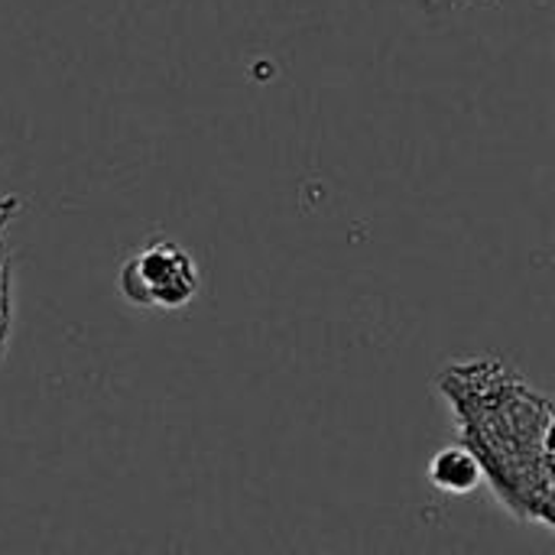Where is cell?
<instances>
[{"instance_id":"6da1fadb","label":"cell","mask_w":555,"mask_h":555,"mask_svg":"<svg viewBox=\"0 0 555 555\" xmlns=\"http://www.w3.org/2000/svg\"><path fill=\"white\" fill-rule=\"evenodd\" d=\"M462 446L517 520L553 527V400L498 358H462L436 380Z\"/></svg>"},{"instance_id":"7a4b0ae2","label":"cell","mask_w":555,"mask_h":555,"mask_svg":"<svg viewBox=\"0 0 555 555\" xmlns=\"http://www.w3.org/2000/svg\"><path fill=\"white\" fill-rule=\"evenodd\" d=\"M117 283L130 306L176 312V309H185L198 296L202 273H198L195 257L182 244L153 241L124 260Z\"/></svg>"},{"instance_id":"3957f363","label":"cell","mask_w":555,"mask_h":555,"mask_svg":"<svg viewBox=\"0 0 555 555\" xmlns=\"http://www.w3.org/2000/svg\"><path fill=\"white\" fill-rule=\"evenodd\" d=\"M426 478H429V485L436 491H442L449 498H465V494H472V491H478L485 485L478 459L462 442L439 449L433 455L429 468H426Z\"/></svg>"},{"instance_id":"277c9868","label":"cell","mask_w":555,"mask_h":555,"mask_svg":"<svg viewBox=\"0 0 555 555\" xmlns=\"http://www.w3.org/2000/svg\"><path fill=\"white\" fill-rule=\"evenodd\" d=\"M16 208H20L16 198H0V354L7 345V332H10V254L3 244V228L10 224Z\"/></svg>"}]
</instances>
